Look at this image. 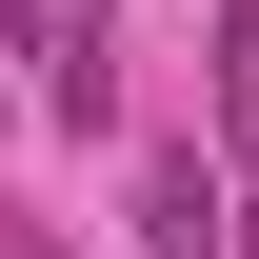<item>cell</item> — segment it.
I'll return each mask as SVG.
<instances>
[{"label":"cell","mask_w":259,"mask_h":259,"mask_svg":"<svg viewBox=\"0 0 259 259\" xmlns=\"http://www.w3.org/2000/svg\"><path fill=\"white\" fill-rule=\"evenodd\" d=\"M0 259H80V239H60V220H40V199H0Z\"/></svg>","instance_id":"3"},{"label":"cell","mask_w":259,"mask_h":259,"mask_svg":"<svg viewBox=\"0 0 259 259\" xmlns=\"http://www.w3.org/2000/svg\"><path fill=\"white\" fill-rule=\"evenodd\" d=\"M140 259H239V199L199 160H140Z\"/></svg>","instance_id":"1"},{"label":"cell","mask_w":259,"mask_h":259,"mask_svg":"<svg viewBox=\"0 0 259 259\" xmlns=\"http://www.w3.org/2000/svg\"><path fill=\"white\" fill-rule=\"evenodd\" d=\"M220 120H239V180H259V0H220ZM220 180V199H239Z\"/></svg>","instance_id":"2"}]
</instances>
